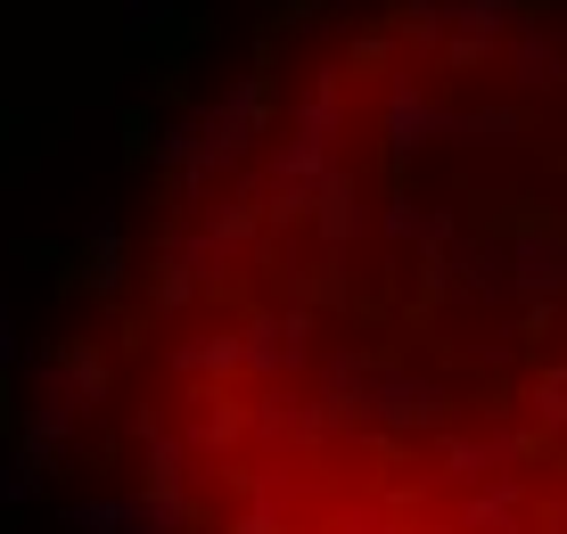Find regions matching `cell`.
<instances>
[{
	"label": "cell",
	"instance_id": "cell-1",
	"mask_svg": "<svg viewBox=\"0 0 567 534\" xmlns=\"http://www.w3.org/2000/svg\"><path fill=\"white\" fill-rule=\"evenodd\" d=\"M370 420H395V428H444L453 420V394L436 379H370Z\"/></svg>",
	"mask_w": 567,
	"mask_h": 534
},
{
	"label": "cell",
	"instance_id": "cell-2",
	"mask_svg": "<svg viewBox=\"0 0 567 534\" xmlns=\"http://www.w3.org/2000/svg\"><path fill=\"white\" fill-rule=\"evenodd\" d=\"M247 428H256V411H247L239 394H206V420H198V452H223V461H230Z\"/></svg>",
	"mask_w": 567,
	"mask_h": 534
},
{
	"label": "cell",
	"instance_id": "cell-3",
	"mask_svg": "<svg viewBox=\"0 0 567 534\" xmlns=\"http://www.w3.org/2000/svg\"><path fill=\"white\" fill-rule=\"evenodd\" d=\"M461 526H477V534H518V493H511V485L477 493V502L461 510Z\"/></svg>",
	"mask_w": 567,
	"mask_h": 534
},
{
	"label": "cell",
	"instance_id": "cell-4",
	"mask_svg": "<svg viewBox=\"0 0 567 534\" xmlns=\"http://www.w3.org/2000/svg\"><path fill=\"white\" fill-rule=\"evenodd\" d=\"M74 526L83 534H141V502H83Z\"/></svg>",
	"mask_w": 567,
	"mask_h": 534
},
{
	"label": "cell",
	"instance_id": "cell-5",
	"mask_svg": "<svg viewBox=\"0 0 567 534\" xmlns=\"http://www.w3.org/2000/svg\"><path fill=\"white\" fill-rule=\"evenodd\" d=\"M230 534H288V526L271 518V510H239V518H230Z\"/></svg>",
	"mask_w": 567,
	"mask_h": 534
},
{
	"label": "cell",
	"instance_id": "cell-6",
	"mask_svg": "<svg viewBox=\"0 0 567 534\" xmlns=\"http://www.w3.org/2000/svg\"><path fill=\"white\" fill-rule=\"evenodd\" d=\"M551 534H567V518H559V526H551Z\"/></svg>",
	"mask_w": 567,
	"mask_h": 534
}]
</instances>
